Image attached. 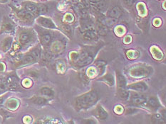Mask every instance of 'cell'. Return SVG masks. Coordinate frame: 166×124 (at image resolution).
<instances>
[{"instance_id": "cell-1", "label": "cell", "mask_w": 166, "mask_h": 124, "mask_svg": "<svg viewBox=\"0 0 166 124\" xmlns=\"http://www.w3.org/2000/svg\"><path fill=\"white\" fill-rule=\"evenodd\" d=\"M99 99L98 94L94 91L81 95L76 99V106L78 109H86L92 106Z\"/></svg>"}, {"instance_id": "cell-2", "label": "cell", "mask_w": 166, "mask_h": 124, "mask_svg": "<svg viewBox=\"0 0 166 124\" xmlns=\"http://www.w3.org/2000/svg\"><path fill=\"white\" fill-rule=\"evenodd\" d=\"M77 59V65L79 67H84L88 65L93 61V57L89 55L87 53H83L80 55H78Z\"/></svg>"}, {"instance_id": "cell-3", "label": "cell", "mask_w": 166, "mask_h": 124, "mask_svg": "<svg viewBox=\"0 0 166 124\" xmlns=\"http://www.w3.org/2000/svg\"><path fill=\"white\" fill-rule=\"evenodd\" d=\"M130 74L132 76L136 77H141L148 75L149 74V70L147 67L138 66L130 70Z\"/></svg>"}, {"instance_id": "cell-4", "label": "cell", "mask_w": 166, "mask_h": 124, "mask_svg": "<svg viewBox=\"0 0 166 124\" xmlns=\"http://www.w3.org/2000/svg\"><path fill=\"white\" fill-rule=\"evenodd\" d=\"M37 22L39 23V24L41 25V26H43L45 28H55L56 26L54 24L52 21L49 19L48 18L45 17H39L38 19H37Z\"/></svg>"}, {"instance_id": "cell-5", "label": "cell", "mask_w": 166, "mask_h": 124, "mask_svg": "<svg viewBox=\"0 0 166 124\" xmlns=\"http://www.w3.org/2000/svg\"><path fill=\"white\" fill-rule=\"evenodd\" d=\"M24 8H25L26 11L30 13L32 15H38L39 10H38V5H35L34 3L26 2L24 4Z\"/></svg>"}, {"instance_id": "cell-6", "label": "cell", "mask_w": 166, "mask_h": 124, "mask_svg": "<svg viewBox=\"0 0 166 124\" xmlns=\"http://www.w3.org/2000/svg\"><path fill=\"white\" fill-rule=\"evenodd\" d=\"M128 88L133 90L139 91V92H144V91H146L148 89V86H147V84L145 82H140L130 84V85L128 86Z\"/></svg>"}, {"instance_id": "cell-7", "label": "cell", "mask_w": 166, "mask_h": 124, "mask_svg": "<svg viewBox=\"0 0 166 124\" xmlns=\"http://www.w3.org/2000/svg\"><path fill=\"white\" fill-rule=\"evenodd\" d=\"M7 83L8 86L12 90H15L19 86L18 79L15 76H10V77H8L7 80Z\"/></svg>"}, {"instance_id": "cell-8", "label": "cell", "mask_w": 166, "mask_h": 124, "mask_svg": "<svg viewBox=\"0 0 166 124\" xmlns=\"http://www.w3.org/2000/svg\"><path fill=\"white\" fill-rule=\"evenodd\" d=\"M117 80H118V92L120 91L126 90V82L125 77L122 75L121 74L118 73L117 74Z\"/></svg>"}, {"instance_id": "cell-9", "label": "cell", "mask_w": 166, "mask_h": 124, "mask_svg": "<svg viewBox=\"0 0 166 124\" xmlns=\"http://www.w3.org/2000/svg\"><path fill=\"white\" fill-rule=\"evenodd\" d=\"M122 16V10L118 7H115L110 10L109 12V16L114 18H119Z\"/></svg>"}, {"instance_id": "cell-10", "label": "cell", "mask_w": 166, "mask_h": 124, "mask_svg": "<svg viewBox=\"0 0 166 124\" xmlns=\"http://www.w3.org/2000/svg\"><path fill=\"white\" fill-rule=\"evenodd\" d=\"M32 36L29 34V33L24 32L19 35V42L22 43V44L25 45L29 42H30V41L32 40Z\"/></svg>"}, {"instance_id": "cell-11", "label": "cell", "mask_w": 166, "mask_h": 124, "mask_svg": "<svg viewBox=\"0 0 166 124\" xmlns=\"http://www.w3.org/2000/svg\"><path fill=\"white\" fill-rule=\"evenodd\" d=\"M16 14H17L18 17L22 19L24 21H29L32 20V15L30 13H29L28 11H19L16 12Z\"/></svg>"}, {"instance_id": "cell-12", "label": "cell", "mask_w": 166, "mask_h": 124, "mask_svg": "<svg viewBox=\"0 0 166 124\" xmlns=\"http://www.w3.org/2000/svg\"><path fill=\"white\" fill-rule=\"evenodd\" d=\"M12 42V38L11 37H7L4 39L1 43V49L4 52H6L10 48Z\"/></svg>"}, {"instance_id": "cell-13", "label": "cell", "mask_w": 166, "mask_h": 124, "mask_svg": "<svg viewBox=\"0 0 166 124\" xmlns=\"http://www.w3.org/2000/svg\"><path fill=\"white\" fill-rule=\"evenodd\" d=\"M97 37V34L96 31L93 30H88L84 33V36H83V38H84V40L86 41H92L96 39Z\"/></svg>"}, {"instance_id": "cell-14", "label": "cell", "mask_w": 166, "mask_h": 124, "mask_svg": "<svg viewBox=\"0 0 166 124\" xmlns=\"http://www.w3.org/2000/svg\"><path fill=\"white\" fill-rule=\"evenodd\" d=\"M146 98L144 96L141 95H136V96H133L131 98V102L133 104L136 105H140L144 104L146 102Z\"/></svg>"}, {"instance_id": "cell-15", "label": "cell", "mask_w": 166, "mask_h": 124, "mask_svg": "<svg viewBox=\"0 0 166 124\" xmlns=\"http://www.w3.org/2000/svg\"><path fill=\"white\" fill-rule=\"evenodd\" d=\"M19 105V102L16 99H10L7 102V107L11 110H15L18 108Z\"/></svg>"}, {"instance_id": "cell-16", "label": "cell", "mask_w": 166, "mask_h": 124, "mask_svg": "<svg viewBox=\"0 0 166 124\" xmlns=\"http://www.w3.org/2000/svg\"><path fill=\"white\" fill-rule=\"evenodd\" d=\"M96 116L100 119H105L107 117V112L103 109L101 106H99L96 109Z\"/></svg>"}, {"instance_id": "cell-17", "label": "cell", "mask_w": 166, "mask_h": 124, "mask_svg": "<svg viewBox=\"0 0 166 124\" xmlns=\"http://www.w3.org/2000/svg\"><path fill=\"white\" fill-rule=\"evenodd\" d=\"M118 20L116 18H112V17H109V18H103L102 20H101V24L104 26H113L114 24H116L117 23Z\"/></svg>"}, {"instance_id": "cell-18", "label": "cell", "mask_w": 166, "mask_h": 124, "mask_svg": "<svg viewBox=\"0 0 166 124\" xmlns=\"http://www.w3.org/2000/svg\"><path fill=\"white\" fill-rule=\"evenodd\" d=\"M63 45L61 42H59V41H57V42H54L51 45V51H52L53 53H59L60 51H61L63 50Z\"/></svg>"}, {"instance_id": "cell-19", "label": "cell", "mask_w": 166, "mask_h": 124, "mask_svg": "<svg viewBox=\"0 0 166 124\" xmlns=\"http://www.w3.org/2000/svg\"><path fill=\"white\" fill-rule=\"evenodd\" d=\"M14 26L11 23H3L1 27V33L2 32H10L13 30Z\"/></svg>"}, {"instance_id": "cell-20", "label": "cell", "mask_w": 166, "mask_h": 124, "mask_svg": "<svg viewBox=\"0 0 166 124\" xmlns=\"http://www.w3.org/2000/svg\"><path fill=\"white\" fill-rule=\"evenodd\" d=\"M101 81H104L105 82H107V83L110 84L111 86H113L114 84V78L111 74H105V76H103V77L101 78Z\"/></svg>"}, {"instance_id": "cell-21", "label": "cell", "mask_w": 166, "mask_h": 124, "mask_svg": "<svg viewBox=\"0 0 166 124\" xmlns=\"http://www.w3.org/2000/svg\"><path fill=\"white\" fill-rule=\"evenodd\" d=\"M35 59L32 54H27L25 56L23 57L22 63V64H30L34 63L35 61Z\"/></svg>"}, {"instance_id": "cell-22", "label": "cell", "mask_w": 166, "mask_h": 124, "mask_svg": "<svg viewBox=\"0 0 166 124\" xmlns=\"http://www.w3.org/2000/svg\"><path fill=\"white\" fill-rule=\"evenodd\" d=\"M41 43H42L43 45H48L49 43L51 42V37L49 34H44L41 36Z\"/></svg>"}, {"instance_id": "cell-23", "label": "cell", "mask_w": 166, "mask_h": 124, "mask_svg": "<svg viewBox=\"0 0 166 124\" xmlns=\"http://www.w3.org/2000/svg\"><path fill=\"white\" fill-rule=\"evenodd\" d=\"M40 92L41 94L44 95V96H51L54 95V92L51 90L50 88L48 87H43L42 89H41Z\"/></svg>"}, {"instance_id": "cell-24", "label": "cell", "mask_w": 166, "mask_h": 124, "mask_svg": "<svg viewBox=\"0 0 166 124\" xmlns=\"http://www.w3.org/2000/svg\"><path fill=\"white\" fill-rule=\"evenodd\" d=\"M148 105L152 108H157L159 106V103L158 101L157 100V99L154 98V97H152L149 99L148 101Z\"/></svg>"}, {"instance_id": "cell-25", "label": "cell", "mask_w": 166, "mask_h": 124, "mask_svg": "<svg viewBox=\"0 0 166 124\" xmlns=\"http://www.w3.org/2000/svg\"><path fill=\"white\" fill-rule=\"evenodd\" d=\"M32 101L34 104L38 105H43L47 103V99L43 98V97H36Z\"/></svg>"}, {"instance_id": "cell-26", "label": "cell", "mask_w": 166, "mask_h": 124, "mask_svg": "<svg viewBox=\"0 0 166 124\" xmlns=\"http://www.w3.org/2000/svg\"><path fill=\"white\" fill-rule=\"evenodd\" d=\"M105 6H106V3H105V1H103V0H100L98 2L96 3V7L99 10L103 9L104 8H105Z\"/></svg>"}, {"instance_id": "cell-27", "label": "cell", "mask_w": 166, "mask_h": 124, "mask_svg": "<svg viewBox=\"0 0 166 124\" xmlns=\"http://www.w3.org/2000/svg\"><path fill=\"white\" fill-rule=\"evenodd\" d=\"M30 54H32L35 59H38L40 57V51L38 48H34L31 51Z\"/></svg>"}, {"instance_id": "cell-28", "label": "cell", "mask_w": 166, "mask_h": 124, "mask_svg": "<svg viewBox=\"0 0 166 124\" xmlns=\"http://www.w3.org/2000/svg\"><path fill=\"white\" fill-rule=\"evenodd\" d=\"M39 14H45L47 11V7L44 5H38Z\"/></svg>"}, {"instance_id": "cell-29", "label": "cell", "mask_w": 166, "mask_h": 124, "mask_svg": "<svg viewBox=\"0 0 166 124\" xmlns=\"http://www.w3.org/2000/svg\"><path fill=\"white\" fill-rule=\"evenodd\" d=\"M99 33L101 35H105L107 33L106 29L105 28L104 25H102V26H99Z\"/></svg>"}, {"instance_id": "cell-30", "label": "cell", "mask_w": 166, "mask_h": 124, "mask_svg": "<svg viewBox=\"0 0 166 124\" xmlns=\"http://www.w3.org/2000/svg\"><path fill=\"white\" fill-rule=\"evenodd\" d=\"M62 29H63V31L66 33V34H71V28L68 26H67V25H64V26H62Z\"/></svg>"}, {"instance_id": "cell-31", "label": "cell", "mask_w": 166, "mask_h": 124, "mask_svg": "<svg viewBox=\"0 0 166 124\" xmlns=\"http://www.w3.org/2000/svg\"><path fill=\"white\" fill-rule=\"evenodd\" d=\"M124 3L126 6L131 7V6L135 3V0H123Z\"/></svg>"}, {"instance_id": "cell-32", "label": "cell", "mask_w": 166, "mask_h": 124, "mask_svg": "<svg viewBox=\"0 0 166 124\" xmlns=\"http://www.w3.org/2000/svg\"><path fill=\"white\" fill-rule=\"evenodd\" d=\"M73 19H74L73 16H72L71 15V14H66V16H65V20H66L67 22H71V21H73Z\"/></svg>"}, {"instance_id": "cell-33", "label": "cell", "mask_w": 166, "mask_h": 124, "mask_svg": "<svg viewBox=\"0 0 166 124\" xmlns=\"http://www.w3.org/2000/svg\"><path fill=\"white\" fill-rule=\"evenodd\" d=\"M23 85L26 87H29L32 85V82H31L29 80H25L24 82H23Z\"/></svg>"}, {"instance_id": "cell-34", "label": "cell", "mask_w": 166, "mask_h": 124, "mask_svg": "<svg viewBox=\"0 0 166 124\" xmlns=\"http://www.w3.org/2000/svg\"><path fill=\"white\" fill-rule=\"evenodd\" d=\"M6 90V87L5 85H3V84H0V94H2L3 92H5Z\"/></svg>"}, {"instance_id": "cell-35", "label": "cell", "mask_w": 166, "mask_h": 124, "mask_svg": "<svg viewBox=\"0 0 166 124\" xmlns=\"http://www.w3.org/2000/svg\"><path fill=\"white\" fill-rule=\"evenodd\" d=\"M4 70H5V65L0 63V71H3Z\"/></svg>"}, {"instance_id": "cell-36", "label": "cell", "mask_w": 166, "mask_h": 124, "mask_svg": "<svg viewBox=\"0 0 166 124\" xmlns=\"http://www.w3.org/2000/svg\"><path fill=\"white\" fill-rule=\"evenodd\" d=\"M89 1H90L91 2H93V3H96V2H98L100 1V0H89Z\"/></svg>"}, {"instance_id": "cell-37", "label": "cell", "mask_w": 166, "mask_h": 124, "mask_svg": "<svg viewBox=\"0 0 166 124\" xmlns=\"http://www.w3.org/2000/svg\"><path fill=\"white\" fill-rule=\"evenodd\" d=\"M3 101H4V99L3 98H0V105L2 104Z\"/></svg>"}, {"instance_id": "cell-38", "label": "cell", "mask_w": 166, "mask_h": 124, "mask_svg": "<svg viewBox=\"0 0 166 124\" xmlns=\"http://www.w3.org/2000/svg\"><path fill=\"white\" fill-rule=\"evenodd\" d=\"M7 0H0V2L1 3H5V2H7Z\"/></svg>"}]
</instances>
